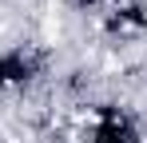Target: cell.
<instances>
[{"label":"cell","instance_id":"6da1fadb","mask_svg":"<svg viewBox=\"0 0 147 143\" xmlns=\"http://www.w3.org/2000/svg\"><path fill=\"white\" fill-rule=\"evenodd\" d=\"M92 143H139V131H135L131 115H123L119 107H99Z\"/></svg>","mask_w":147,"mask_h":143},{"label":"cell","instance_id":"3957f363","mask_svg":"<svg viewBox=\"0 0 147 143\" xmlns=\"http://www.w3.org/2000/svg\"><path fill=\"white\" fill-rule=\"evenodd\" d=\"M147 28V16L143 8H135V4H123V8H115L111 16H107V32H143Z\"/></svg>","mask_w":147,"mask_h":143},{"label":"cell","instance_id":"7a4b0ae2","mask_svg":"<svg viewBox=\"0 0 147 143\" xmlns=\"http://www.w3.org/2000/svg\"><path fill=\"white\" fill-rule=\"evenodd\" d=\"M40 72V56L32 52H8L0 60V84H28Z\"/></svg>","mask_w":147,"mask_h":143},{"label":"cell","instance_id":"277c9868","mask_svg":"<svg viewBox=\"0 0 147 143\" xmlns=\"http://www.w3.org/2000/svg\"><path fill=\"white\" fill-rule=\"evenodd\" d=\"M80 8H99V4H107V0H76Z\"/></svg>","mask_w":147,"mask_h":143}]
</instances>
